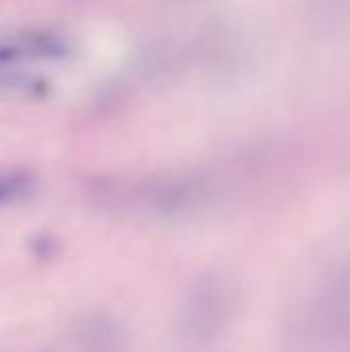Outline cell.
<instances>
[{
    "label": "cell",
    "mask_w": 350,
    "mask_h": 352,
    "mask_svg": "<svg viewBox=\"0 0 350 352\" xmlns=\"http://www.w3.org/2000/svg\"><path fill=\"white\" fill-rule=\"evenodd\" d=\"M27 188H29V177H25L23 173L0 175V204L17 200L27 192Z\"/></svg>",
    "instance_id": "1"
},
{
    "label": "cell",
    "mask_w": 350,
    "mask_h": 352,
    "mask_svg": "<svg viewBox=\"0 0 350 352\" xmlns=\"http://www.w3.org/2000/svg\"><path fill=\"white\" fill-rule=\"evenodd\" d=\"M21 54H23V50L17 45H2L0 47V64H8V62L17 60Z\"/></svg>",
    "instance_id": "2"
}]
</instances>
